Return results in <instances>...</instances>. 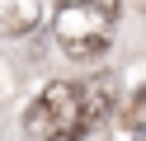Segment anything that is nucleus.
Here are the masks:
<instances>
[{
    "label": "nucleus",
    "instance_id": "f03ea898",
    "mask_svg": "<svg viewBox=\"0 0 146 141\" xmlns=\"http://www.w3.org/2000/svg\"><path fill=\"white\" fill-rule=\"evenodd\" d=\"M24 127H29V136H42V141H80L85 132L76 127V85L52 80L24 113Z\"/></svg>",
    "mask_w": 146,
    "mask_h": 141
},
{
    "label": "nucleus",
    "instance_id": "20e7f679",
    "mask_svg": "<svg viewBox=\"0 0 146 141\" xmlns=\"http://www.w3.org/2000/svg\"><path fill=\"white\" fill-rule=\"evenodd\" d=\"M47 14V9L38 5V0H5L0 5V33L5 38H24L38 28V19Z\"/></svg>",
    "mask_w": 146,
    "mask_h": 141
},
{
    "label": "nucleus",
    "instance_id": "f257e3e1",
    "mask_svg": "<svg viewBox=\"0 0 146 141\" xmlns=\"http://www.w3.org/2000/svg\"><path fill=\"white\" fill-rule=\"evenodd\" d=\"M113 24H118V5L113 0H71V5L52 9L57 47L71 61H94V56H104L108 42H113Z\"/></svg>",
    "mask_w": 146,
    "mask_h": 141
},
{
    "label": "nucleus",
    "instance_id": "7ed1b4c3",
    "mask_svg": "<svg viewBox=\"0 0 146 141\" xmlns=\"http://www.w3.org/2000/svg\"><path fill=\"white\" fill-rule=\"evenodd\" d=\"M113 94H118L113 75H90L85 85H76V127L80 132L104 127L108 113H113Z\"/></svg>",
    "mask_w": 146,
    "mask_h": 141
}]
</instances>
